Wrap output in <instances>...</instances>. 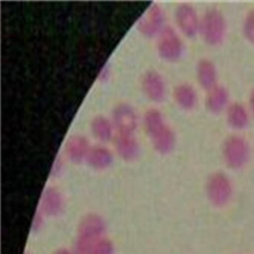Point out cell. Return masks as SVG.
I'll return each instance as SVG.
<instances>
[{
    "label": "cell",
    "mask_w": 254,
    "mask_h": 254,
    "mask_svg": "<svg viewBox=\"0 0 254 254\" xmlns=\"http://www.w3.org/2000/svg\"><path fill=\"white\" fill-rule=\"evenodd\" d=\"M115 127L111 119L99 115L94 116L91 122V131L93 136L100 142H109L115 138Z\"/></svg>",
    "instance_id": "obj_17"
},
{
    "label": "cell",
    "mask_w": 254,
    "mask_h": 254,
    "mask_svg": "<svg viewBox=\"0 0 254 254\" xmlns=\"http://www.w3.org/2000/svg\"><path fill=\"white\" fill-rule=\"evenodd\" d=\"M243 33L248 40L254 43V10H252L244 17Z\"/></svg>",
    "instance_id": "obj_18"
},
{
    "label": "cell",
    "mask_w": 254,
    "mask_h": 254,
    "mask_svg": "<svg viewBox=\"0 0 254 254\" xmlns=\"http://www.w3.org/2000/svg\"><path fill=\"white\" fill-rule=\"evenodd\" d=\"M199 34L211 46L219 45L227 34V21L224 13L216 7H210L200 17Z\"/></svg>",
    "instance_id": "obj_2"
},
{
    "label": "cell",
    "mask_w": 254,
    "mask_h": 254,
    "mask_svg": "<svg viewBox=\"0 0 254 254\" xmlns=\"http://www.w3.org/2000/svg\"><path fill=\"white\" fill-rule=\"evenodd\" d=\"M251 145L242 134L233 133L227 136L222 144L224 162L232 169L244 167L251 157Z\"/></svg>",
    "instance_id": "obj_3"
},
{
    "label": "cell",
    "mask_w": 254,
    "mask_h": 254,
    "mask_svg": "<svg viewBox=\"0 0 254 254\" xmlns=\"http://www.w3.org/2000/svg\"><path fill=\"white\" fill-rule=\"evenodd\" d=\"M165 27V14L157 3L151 4L137 22L139 32L147 37L158 36Z\"/></svg>",
    "instance_id": "obj_8"
},
{
    "label": "cell",
    "mask_w": 254,
    "mask_h": 254,
    "mask_svg": "<svg viewBox=\"0 0 254 254\" xmlns=\"http://www.w3.org/2000/svg\"><path fill=\"white\" fill-rule=\"evenodd\" d=\"M207 92L205 103L208 111L214 114L221 113L224 110L226 111L231 103L229 90L224 85L217 84Z\"/></svg>",
    "instance_id": "obj_13"
},
{
    "label": "cell",
    "mask_w": 254,
    "mask_h": 254,
    "mask_svg": "<svg viewBox=\"0 0 254 254\" xmlns=\"http://www.w3.org/2000/svg\"><path fill=\"white\" fill-rule=\"evenodd\" d=\"M143 125L152 147L157 152L167 154L174 150L176 135L161 111L155 108L149 109L144 114Z\"/></svg>",
    "instance_id": "obj_1"
},
{
    "label": "cell",
    "mask_w": 254,
    "mask_h": 254,
    "mask_svg": "<svg viewBox=\"0 0 254 254\" xmlns=\"http://www.w3.org/2000/svg\"><path fill=\"white\" fill-rule=\"evenodd\" d=\"M91 147L92 146L86 136L80 134L71 135L65 144V153L70 161L81 163L86 161Z\"/></svg>",
    "instance_id": "obj_11"
},
{
    "label": "cell",
    "mask_w": 254,
    "mask_h": 254,
    "mask_svg": "<svg viewBox=\"0 0 254 254\" xmlns=\"http://www.w3.org/2000/svg\"><path fill=\"white\" fill-rule=\"evenodd\" d=\"M86 162L94 170H105L113 164L114 154L112 150L104 145H93L87 155Z\"/></svg>",
    "instance_id": "obj_16"
},
{
    "label": "cell",
    "mask_w": 254,
    "mask_h": 254,
    "mask_svg": "<svg viewBox=\"0 0 254 254\" xmlns=\"http://www.w3.org/2000/svg\"><path fill=\"white\" fill-rule=\"evenodd\" d=\"M156 50L162 59L174 62L183 56L185 45L174 27L166 26L157 36Z\"/></svg>",
    "instance_id": "obj_4"
},
{
    "label": "cell",
    "mask_w": 254,
    "mask_h": 254,
    "mask_svg": "<svg viewBox=\"0 0 254 254\" xmlns=\"http://www.w3.org/2000/svg\"><path fill=\"white\" fill-rule=\"evenodd\" d=\"M196 79L199 85L208 91L217 85L218 72L215 64L208 58H201L198 60L195 68Z\"/></svg>",
    "instance_id": "obj_12"
},
{
    "label": "cell",
    "mask_w": 254,
    "mask_h": 254,
    "mask_svg": "<svg viewBox=\"0 0 254 254\" xmlns=\"http://www.w3.org/2000/svg\"><path fill=\"white\" fill-rule=\"evenodd\" d=\"M232 191V182L226 173L215 172L208 176L207 192L213 204L217 206L227 204L231 200Z\"/></svg>",
    "instance_id": "obj_5"
},
{
    "label": "cell",
    "mask_w": 254,
    "mask_h": 254,
    "mask_svg": "<svg viewBox=\"0 0 254 254\" xmlns=\"http://www.w3.org/2000/svg\"><path fill=\"white\" fill-rule=\"evenodd\" d=\"M141 89L150 101L162 102L167 94V86L161 73L155 69L147 70L141 77Z\"/></svg>",
    "instance_id": "obj_9"
},
{
    "label": "cell",
    "mask_w": 254,
    "mask_h": 254,
    "mask_svg": "<svg viewBox=\"0 0 254 254\" xmlns=\"http://www.w3.org/2000/svg\"><path fill=\"white\" fill-rule=\"evenodd\" d=\"M173 95L175 103L186 111L192 110L198 102L196 89L188 82L176 85L174 87Z\"/></svg>",
    "instance_id": "obj_15"
},
{
    "label": "cell",
    "mask_w": 254,
    "mask_h": 254,
    "mask_svg": "<svg viewBox=\"0 0 254 254\" xmlns=\"http://www.w3.org/2000/svg\"><path fill=\"white\" fill-rule=\"evenodd\" d=\"M111 120L116 133L134 134L138 127V116L135 109L125 102L119 103L114 108Z\"/></svg>",
    "instance_id": "obj_6"
},
{
    "label": "cell",
    "mask_w": 254,
    "mask_h": 254,
    "mask_svg": "<svg viewBox=\"0 0 254 254\" xmlns=\"http://www.w3.org/2000/svg\"><path fill=\"white\" fill-rule=\"evenodd\" d=\"M116 153L126 161H132L137 158L140 152L138 140L134 134L116 133L114 138Z\"/></svg>",
    "instance_id": "obj_10"
},
{
    "label": "cell",
    "mask_w": 254,
    "mask_h": 254,
    "mask_svg": "<svg viewBox=\"0 0 254 254\" xmlns=\"http://www.w3.org/2000/svg\"><path fill=\"white\" fill-rule=\"evenodd\" d=\"M248 108H249L251 114L254 116V88L251 90L250 94H249V105H248Z\"/></svg>",
    "instance_id": "obj_19"
},
{
    "label": "cell",
    "mask_w": 254,
    "mask_h": 254,
    "mask_svg": "<svg viewBox=\"0 0 254 254\" xmlns=\"http://www.w3.org/2000/svg\"><path fill=\"white\" fill-rule=\"evenodd\" d=\"M200 17L196 9L187 2L179 4L174 11V20L177 28L188 37H194L199 34Z\"/></svg>",
    "instance_id": "obj_7"
},
{
    "label": "cell",
    "mask_w": 254,
    "mask_h": 254,
    "mask_svg": "<svg viewBox=\"0 0 254 254\" xmlns=\"http://www.w3.org/2000/svg\"><path fill=\"white\" fill-rule=\"evenodd\" d=\"M226 119L231 127L241 129L248 126L251 119V112L248 106L241 102H231L226 109Z\"/></svg>",
    "instance_id": "obj_14"
}]
</instances>
